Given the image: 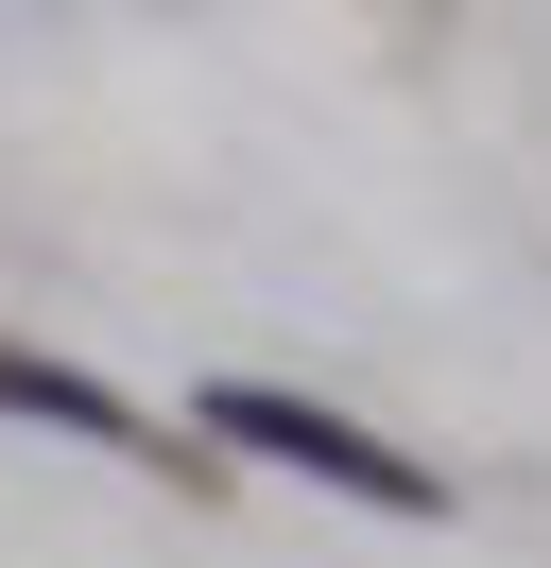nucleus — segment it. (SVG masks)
I'll return each mask as SVG.
<instances>
[{
	"label": "nucleus",
	"mask_w": 551,
	"mask_h": 568,
	"mask_svg": "<svg viewBox=\"0 0 551 568\" xmlns=\"http://www.w3.org/2000/svg\"><path fill=\"white\" fill-rule=\"evenodd\" d=\"M224 430H259L276 465H310V483H344V499H379V517H431V483H413L397 448H362L344 414H293V396H207Z\"/></svg>",
	"instance_id": "nucleus-1"
},
{
	"label": "nucleus",
	"mask_w": 551,
	"mask_h": 568,
	"mask_svg": "<svg viewBox=\"0 0 551 568\" xmlns=\"http://www.w3.org/2000/svg\"><path fill=\"white\" fill-rule=\"evenodd\" d=\"M0 396H18V414H52V430H103V448H121V396H87V379H69V362H0Z\"/></svg>",
	"instance_id": "nucleus-2"
}]
</instances>
